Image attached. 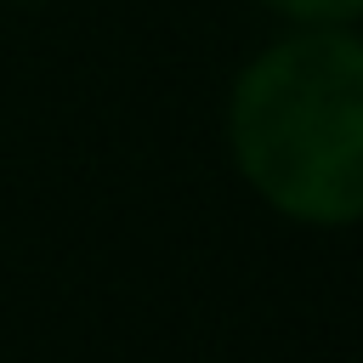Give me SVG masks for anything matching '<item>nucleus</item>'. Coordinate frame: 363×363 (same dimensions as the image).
Here are the masks:
<instances>
[{
  "instance_id": "nucleus-1",
  "label": "nucleus",
  "mask_w": 363,
  "mask_h": 363,
  "mask_svg": "<svg viewBox=\"0 0 363 363\" xmlns=\"http://www.w3.org/2000/svg\"><path fill=\"white\" fill-rule=\"evenodd\" d=\"M233 153L301 221L363 216V40L318 28L261 51L233 91Z\"/></svg>"
},
{
  "instance_id": "nucleus-2",
  "label": "nucleus",
  "mask_w": 363,
  "mask_h": 363,
  "mask_svg": "<svg viewBox=\"0 0 363 363\" xmlns=\"http://www.w3.org/2000/svg\"><path fill=\"white\" fill-rule=\"evenodd\" d=\"M267 6H278L301 23H346V17L363 11V0H267Z\"/></svg>"
}]
</instances>
